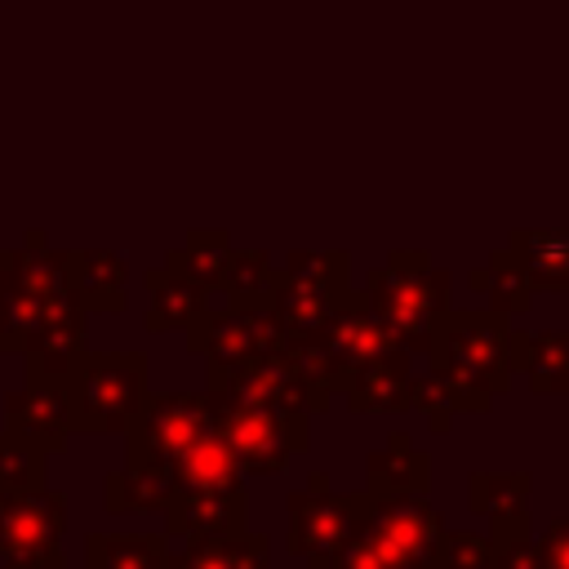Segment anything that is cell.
I'll return each mask as SVG.
<instances>
[{"instance_id": "25", "label": "cell", "mask_w": 569, "mask_h": 569, "mask_svg": "<svg viewBox=\"0 0 569 569\" xmlns=\"http://www.w3.org/2000/svg\"><path fill=\"white\" fill-rule=\"evenodd\" d=\"M467 284H471L476 293H485L489 311H498V316H516V311H525L529 298H533V284H529V276H525V267H520V258H516L511 249H498V253L489 258V267L471 271Z\"/></svg>"}, {"instance_id": "15", "label": "cell", "mask_w": 569, "mask_h": 569, "mask_svg": "<svg viewBox=\"0 0 569 569\" xmlns=\"http://www.w3.org/2000/svg\"><path fill=\"white\" fill-rule=\"evenodd\" d=\"M467 507L493 525V538H520L529 533V476L476 471L467 480Z\"/></svg>"}, {"instance_id": "31", "label": "cell", "mask_w": 569, "mask_h": 569, "mask_svg": "<svg viewBox=\"0 0 569 569\" xmlns=\"http://www.w3.org/2000/svg\"><path fill=\"white\" fill-rule=\"evenodd\" d=\"M4 271H9V249H0V311H4Z\"/></svg>"}, {"instance_id": "21", "label": "cell", "mask_w": 569, "mask_h": 569, "mask_svg": "<svg viewBox=\"0 0 569 569\" xmlns=\"http://www.w3.org/2000/svg\"><path fill=\"white\" fill-rule=\"evenodd\" d=\"M169 569H271L267 533H227V538H191L182 551H169Z\"/></svg>"}, {"instance_id": "16", "label": "cell", "mask_w": 569, "mask_h": 569, "mask_svg": "<svg viewBox=\"0 0 569 569\" xmlns=\"http://www.w3.org/2000/svg\"><path fill=\"white\" fill-rule=\"evenodd\" d=\"M409 356L413 351H387L369 365H360L351 373V382L342 387L347 405L356 413H400L409 409V382H413V369H409Z\"/></svg>"}, {"instance_id": "19", "label": "cell", "mask_w": 569, "mask_h": 569, "mask_svg": "<svg viewBox=\"0 0 569 569\" xmlns=\"http://www.w3.org/2000/svg\"><path fill=\"white\" fill-rule=\"evenodd\" d=\"M511 369L533 391H569V329H511Z\"/></svg>"}, {"instance_id": "22", "label": "cell", "mask_w": 569, "mask_h": 569, "mask_svg": "<svg viewBox=\"0 0 569 569\" xmlns=\"http://www.w3.org/2000/svg\"><path fill=\"white\" fill-rule=\"evenodd\" d=\"M84 569H169V533H89Z\"/></svg>"}, {"instance_id": "12", "label": "cell", "mask_w": 569, "mask_h": 569, "mask_svg": "<svg viewBox=\"0 0 569 569\" xmlns=\"http://www.w3.org/2000/svg\"><path fill=\"white\" fill-rule=\"evenodd\" d=\"M164 467L173 476V493H240L244 489V467L218 427H204L200 436H191Z\"/></svg>"}, {"instance_id": "7", "label": "cell", "mask_w": 569, "mask_h": 569, "mask_svg": "<svg viewBox=\"0 0 569 569\" xmlns=\"http://www.w3.org/2000/svg\"><path fill=\"white\" fill-rule=\"evenodd\" d=\"M209 409H213V427L236 449L244 476H276L289 467L298 449H307V418H289L227 391H209Z\"/></svg>"}, {"instance_id": "11", "label": "cell", "mask_w": 569, "mask_h": 569, "mask_svg": "<svg viewBox=\"0 0 569 569\" xmlns=\"http://www.w3.org/2000/svg\"><path fill=\"white\" fill-rule=\"evenodd\" d=\"M4 431L44 458L62 453L71 440V413L62 387L49 378H22V387L4 396Z\"/></svg>"}, {"instance_id": "9", "label": "cell", "mask_w": 569, "mask_h": 569, "mask_svg": "<svg viewBox=\"0 0 569 569\" xmlns=\"http://www.w3.org/2000/svg\"><path fill=\"white\" fill-rule=\"evenodd\" d=\"M289 333L280 325V316L271 311V302H227L218 293V302H209L191 325H187V351L204 356L209 369H227L240 365L249 356L276 351L284 347Z\"/></svg>"}, {"instance_id": "30", "label": "cell", "mask_w": 569, "mask_h": 569, "mask_svg": "<svg viewBox=\"0 0 569 569\" xmlns=\"http://www.w3.org/2000/svg\"><path fill=\"white\" fill-rule=\"evenodd\" d=\"M440 560L445 569H493V538L485 533H449L445 529V542H440Z\"/></svg>"}, {"instance_id": "27", "label": "cell", "mask_w": 569, "mask_h": 569, "mask_svg": "<svg viewBox=\"0 0 569 569\" xmlns=\"http://www.w3.org/2000/svg\"><path fill=\"white\" fill-rule=\"evenodd\" d=\"M227 253H231V240L222 231H191L182 249H173L164 262L187 271L191 280H200L204 289H218V276L227 267Z\"/></svg>"}, {"instance_id": "14", "label": "cell", "mask_w": 569, "mask_h": 569, "mask_svg": "<svg viewBox=\"0 0 569 569\" xmlns=\"http://www.w3.org/2000/svg\"><path fill=\"white\" fill-rule=\"evenodd\" d=\"M365 480H369L365 493L373 502H382V498H413V493L431 489V458L413 445L409 431H396V436H387V445L378 453H369Z\"/></svg>"}, {"instance_id": "3", "label": "cell", "mask_w": 569, "mask_h": 569, "mask_svg": "<svg viewBox=\"0 0 569 569\" xmlns=\"http://www.w3.org/2000/svg\"><path fill=\"white\" fill-rule=\"evenodd\" d=\"M71 413V431H129L147 400V356L142 351H80L58 378Z\"/></svg>"}, {"instance_id": "29", "label": "cell", "mask_w": 569, "mask_h": 569, "mask_svg": "<svg viewBox=\"0 0 569 569\" xmlns=\"http://www.w3.org/2000/svg\"><path fill=\"white\" fill-rule=\"evenodd\" d=\"M44 485V453L0 431V489H31Z\"/></svg>"}, {"instance_id": "1", "label": "cell", "mask_w": 569, "mask_h": 569, "mask_svg": "<svg viewBox=\"0 0 569 569\" xmlns=\"http://www.w3.org/2000/svg\"><path fill=\"white\" fill-rule=\"evenodd\" d=\"M431 369L453 391L458 409L485 413L511 387V325L498 311H449L427 347Z\"/></svg>"}, {"instance_id": "2", "label": "cell", "mask_w": 569, "mask_h": 569, "mask_svg": "<svg viewBox=\"0 0 569 569\" xmlns=\"http://www.w3.org/2000/svg\"><path fill=\"white\" fill-rule=\"evenodd\" d=\"M449 284H453V276L445 267H436L431 253L400 249V253H391L382 267H373L365 276L356 298L400 338L405 351H422L427 356L440 320L453 311L449 307Z\"/></svg>"}, {"instance_id": "20", "label": "cell", "mask_w": 569, "mask_h": 569, "mask_svg": "<svg viewBox=\"0 0 569 569\" xmlns=\"http://www.w3.org/2000/svg\"><path fill=\"white\" fill-rule=\"evenodd\" d=\"M507 249L520 258L533 289L569 293V227H520Z\"/></svg>"}, {"instance_id": "17", "label": "cell", "mask_w": 569, "mask_h": 569, "mask_svg": "<svg viewBox=\"0 0 569 569\" xmlns=\"http://www.w3.org/2000/svg\"><path fill=\"white\" fill-rule=\"evenodd\" d=\"M67 276L84 311H124L129 262L111 249H67Z\"/></svg>"}, {"instance_id": "13", "label": "cell", "mask_w": 569, "mask_h": 569, "mask_svg": "<svg viewBox=\"0 0 569 569\" xmlns=\"http://www.w3.org/2000/svg\"><path fill=\"white\" fill-rule=\"evenodd\" d=\"M164 516V533L169 538H227L249 529V498L240 493H173Z\"/></svg>"}, {"instance_id": "6", "label": "cell", "mask_w": 569, "mask_h": 569, "mask_svg": "<svg viewBox=\"0 0 569 569\" xmlns=\"http://www.w3.org/2000/svg\"><path fill=\"white\" fill-rule=\"evenodd\" d=\"M67 493L49 485L0 489V565L4 569H67Z\"/></svg>"}, {"instance_id": "10", "label": "cell", "mask_w": 569, "mask_h": 569, "mask_svg": "<svg viewBox=\"0 0 569 569\" xmlns=\"http://www.w3.org/2000/svg\"><path fill=\"white\" fill-rule=\"evenodd\" d=\"M204 427H213V409H209V391H147L138 418L124 431V462L142 467V462H169L191 436H200Z\"/></svg>"}, {"instance_id": "24", "label": "cell", "mask_w": 569, "mask_h": 569, "mask_svg": "<svg viewBox=\"0 0 569 569\" xmlns=\"http://www.w3.org/2000/svg\"><path fill=\"white\" fill-rule=\"evenodd\" d=\"M493 569H569V516L551 520L538 538H493Z\"/></svg>"}, {"instance_id": "8", "label": "cell", "mask_w": 569, "mask_h": 569, "mask_svg": "<svg viewBox=\"0 0 569 569\" xmlns=\"http://www.w3.org/2000/svg\"><path fill=\"white\" fill-rule=\"evenodd\" d=\"M289 551L307 560V569H329V560L338 556V547L351 538V529L365 520L369 511V493H333L325 471L307 476V489L289 493Z\"/></svg>"}, {"instance_id": "28", "label": "cell", "mask_w": 569, "mask_h": 569, "mask_svg": "<svg viewBox=\"0 0 569 569\" xmlns=\"http://www.w3.org/2000/svg\"><path fill=\"white\" fill-rule=\"evenodd\" d=\"M409 409H418L431 431H449L453 427V413H462L458 400H453V391L445 387V378L436 369L409 382Z\"/></svg>"}, {"instance_id": "4", "label": "cell", "mask_w": 569, "mask_h": 569, "mask_svg": "<svg viewBox=\"0 0 569 569\" xmlns=\"http://www.w3.org/2000/svg\"><path fill=\"white\" fill-rule=\"evenodd\" d=\"M347 262L351 258L342 249H293L289 253L284 271L276 276V289L267 298L289 338L316 333L338 307H347L356 298Z\"/></svg>"}, {"instance_id": "18", "label": "cell", "mask_w": 569, "mask_h": 569, "mask_svg": "<svg viewBox=\"0 0 569 569\" xmlns=\"http://www.w3.org/2000/svg\"><path fill=\"white\" fill-rule=\"evenodd\" d=\"M147 329L151 333H169V329H187L209 302H213V289H204L200 280H191L187 271L178 267H151L147 271Z\"/></svg>"}, {"instance_id": "26", "label": "cell", "mask_w": 569, "mask_h": 569, "mask_svg": "<svg viewBox=\"0 0 569 569\" xmlns=\"http://www.w3.org/2000/svg\"><path fill=\"white\" fill-rule=\"evenodd\" d=\"M276 276H280V267H271L267 249H231L227 267L218 276V293L227 302H262V298H271Z\"/></svg>"}, {"instance_id": "23", "label": "cell", "mask_w": 569, "mask_h": 569, "mask_svg": "<svg viewBox=\"0 0 569 569\" xmlns=\"http://www.w3.org/2000/svg\"><path fill=\"white\" fill-rule=\"evenodd\" d=\"M169 498H173V476L160 462H142V467L124 462V471H111L102 480L107 511H164Z\"/></svg>"}, {"instance_id": "5", "label": "cell", "mask_w": 569, "mask_h": 569, "mask_svg": "<svg viewBox=\"0 0 569 569\" xmlns=\"http://www.w3.org/2000/svg\"><path fill=\"white\" fill-rule=\"evenodd\" d=\"M204 391H227V396H240L249 405H262V409L289 413V418H311L316 409H329V400H333V391L298 365L289 342L276 347V351L249 356L240 365L209 369V387Z\"/></svg>"}]
</instances>
